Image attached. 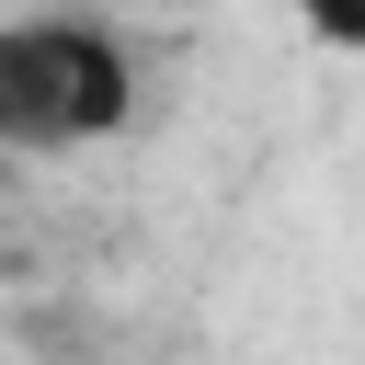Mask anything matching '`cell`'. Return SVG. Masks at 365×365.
Wrapping results in <instances>:
<instances>
[{"label": "cell", "instance_id": "obj_1", "mask_svg": "<svg viewBox=\"0 0 365 365\" xmlns=\"http://www.w3.org/2000/svg\"><path fill=\"white\" fill-rule=\"evenodd\" d=\"M137 114V46L91 11L0 23V148H80Z\"/></svg>", "mask_w": 365, "mask_h": 365}]
</instances>
